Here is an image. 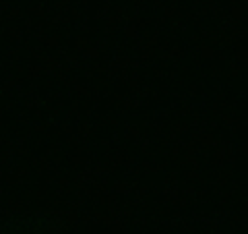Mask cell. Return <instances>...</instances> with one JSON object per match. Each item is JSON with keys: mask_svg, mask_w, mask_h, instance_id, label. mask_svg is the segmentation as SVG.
I'll return each mask as SVG.
<instances>
[{"mask_svg": "<svg viewBox=\"0 0 248 234\" xmlns=\"http://www.w3.org/2000/svg\"><path fill=\"white\" fill-rule=\"evenodd\" d=\"M0 234H64V224L54 214L25 212L4 220Z\"/></svg>", "mask_w": 248, "mask_h": 234, "instance_id": "1", "label": "cell"}]
</instances>
